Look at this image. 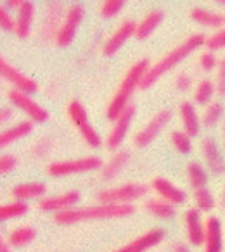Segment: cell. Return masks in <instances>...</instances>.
<instances>
[{
  "label": "cell",
  "mask_w": 225,
  "mask_h": 252,
  "mask_svg": "<svg viewBox=\"0 0 225 252\" xmlns=\"http://www.w3.org/2000/svg\"><path fill=\"white\" fill-rule=\"evenodd\" d=\"M83 16H85V9L81 4H71L68 7V11L64 12L63 23H61L59 30H57L56 36H54L57 45L70 47L73 43L78 28H80L81 21H83Z\"/></svg>",
  "instance_id": "cell-8"
},
{
  "label": "cell",
  "mask_w": 225,
  "mask_h": 252,
  "mask_svg": "<svg viewBox=\"0 0 225 252\" xmlns=\"http://www.w3.org/2000/svg\"><path fill=\"white\" fill-rule=\"evenodd\" d=\"M194 204H196V209L201 211V213H210L217 206V200H215V195L211 193V190L208 187H204V189L194 190Z\"/></svg>",
  "instance_id": "cell-32"
},
{
  "label": "cell",
  "mask_w": 225,
  "mask_h": 252,
  "mask_svg": "<svg viewBox=\"0 0 225 252\" xmlns=\"http://www.w3.org/2000/svg\"><path fill=\"white\" fill-rule=\"evenodd\" d=\"M135 30H137V23L132 21V19H125V21L109 35V38L106 40L104 47H102V54H104L106 57L114 56L132 36H135Z\"/></svg>",
  "instance_id": "cell-12"
},
{
  "label": "cell",
  "mask_w": 225,
  "mask_h": 252,
  "mask_svg": "<svg viewBox=\"0 0 225 252\" xmlns=\"http://www.w3.org/2000/svg\"><path fill=\"white\" fill-rule=\"evenodd\" d=\"M190 18H192L194 23L204 26V28L220 30L224 26V14H218V12L210 11V9H204V7H194L190 11Z\"/></svg>",
  "instance_id": "cell-26"
},
{
  "label": "cell",
  "mask_w": 225,
  "mask_h": 252,
  "mask_svg": "<svg viewBox=\"0 0 225 252\" xmlns=\"http://www.w3.org/2000/svg\"><path fill=\"white\" fill-rule=\"evenodd\" d=\"M151 187L156 193H158L159 199L166 200V202L173 204V206H180L187 200V195L182 189L175 185L173 182H170L168 178H163V176H158L151 182Z\"/></svg>",
  "instance_id": "cell-17"
},
{
  "label": "cell",
  "mask_w": 225,
  "mask_h": 252,
  "mask_svg": "<svg viewBox=\"0 0 225 252\" xmlns=\"http://www.w3.org/2000/svg\"><path fill=\"white\" fill-rule=\"evenodd\" d=\"M204 42H206V36H204L203 33H192V35L187 36L182 43H179V45L173 47L170 52H166L161 59L156 61L154 64H151L148 74L144 76V81H142V87H141L142 90L151 88L159 78L165 76L168 71H172L173 67L179 66L184 59H187V57L196 52L197 49L204 47Z\"/></svg>",
  "instance_id": "cell-1"
},
{
  "label": "cell",
  "mask_w": 225,
  "mask_h": 252,
  "mask_svg": "<svg viewBox=\"0 0 225 252\" xmlns=\"http://www.w3.org/2000/svg\"><path fill=\"white\" fill-rule=\"evenodd\" d=\"M204 47L210 52H218V50L225 49V26H222L220 30H217L215 33H211L210 36H206Z\"/></svg>",
  "instance_id": "cell-36"
},
{
  "label": "cell",
  "mask_w": 225,
  "mask_h": 252,
  "mask_svg": "<svg viewBox=\"0 0 225 252\" xmlns=\"http://www.w3.org/2000/svg\"><path fill=\"white\" fill-rule=\"evenodd\" d=\"M4 5H7V9H18L19 11V7L23 5V0H7Z\"/></svg>",
  "instance_id": "cell-45"
},
{
  "label": "cell",
  "mask_w": 225,
  "mask_h": 252,
  "mask_svg": "<svg viewBox=\"0 0 225 252\" xmlns=\"http://www.w3.org/2000/svg\"><path fill=\"white\" fill-rule=\"evenodd\" d=\"M7 98L12 104V107L25 112L32 123L49 121V118H50L49 111H47L43 105H40L38 102L33 98L32 94H26V92H21V90H18V88H11V90L7 92Z\"/></svg>",
  "instance_id": "cell-7"
},
{
  "label": "cell",
  "mask_w": 225,
  "mask_h": 252,
  "mask_svg": "<svg viewBox=\"0 0 225 252\" xmlns=\"http://www.w3.org/2000/svg\"><path fill=\"white\" fill-rule=\"evenodd\" d=\"M173 85H175V88L179 92H189L190 88H192V78H190V74H187V73H180L175 76Z\"/></svg>",
  "instance_id": "cell-42"
},
{
  "label": "cell",
  "mask_w": 225,
  "mask_h": 252,
  "mask_svg": "<svg viewBox=\"0 0 225 252\" xmlns=\"http://www.w3.org/2000/svg\"><path fill=\"white\" fill-rule=\"evenodd\" d=\"M220 204H222V207H225V185H224V189H222V193H220Z\"/></svg>",
  "instance_id": "cell-47"
},
{
  "label": "cell",
  "mask_w": 225,
  "mask_h": 252,
  "mask_svg": "<svg viewBox=\"0 0 225 252\" xmlns=\"http://www.w3.org/2000/svg\"><path fill=\"white\" fill-rule=\"evenodd\" d=\"M172 252H192V251L189 249V245L182 244V242H177V244H173Z\"/></svg>",
  "instance_id": "cell-44"
},
{
  "label": "cell",
  "mask_w": 225,
  "mask_h": 252,
  "mask_svg": "<svg viewBox=\"0 0 225 252\" xmlns=\"http://www.w3.org/2000/svg\"><path fill=\"white\" fill-rule=\"evenodd\" d=\"M0 78L12 85L14 88L26 94H35L38 90V83L33 78H30L28 74H25L23 71H19L16 66H12L2 54H0Z\"/></svg>",
  "instance_id": "cell-11"
},
{
  "label": "cell",
  "mask_w": 225,
  "mask_h": 252,
  "mask_svg": "<svg viewBox=\"0 0 225 252\" xmlns=\"http://www.w3.org/2000/svg\"><path fill=\"white\" fill-rule=\"evenodd\" d=\"M149 67H151V64H149L148 59H141L135 64H132V67L127 71V74L123 76L121 83L118 85L116 92H114V95H112L111 100H109L108 107H106V116H108V119L114 121V119L130 105L132 95L135 94L137 88L142 87V81H144V76L148 74Z\"/></svg>",
  "instance_id": "cell-3"
},
{
  "label": "cell",
  "mask_w": 225,
  "mask_h": 252,
  "mask_svg": "<svg viewBox=\"0 0 225 252\" xmlns=\"http://www.w3.org/2000/svg\"><path fill=\"white\" fill-rule=\"evenodd\" d=\"M184 223H186L187 240L194 247H201L204 242V221L201 218V211L196 207H190L184 214Z\"/></svg>",
  "instance_id": "cell-18"
},
{
  "label": "cell",
  "mask_w": 225,
  "mask_h": 252,
  "mask_svg": "<svg viewBox=\"0 0 225 252\" xmlns=\"http://www.w3.org/2000/svg\"><path fill=\"white\" fill-rule=\"evenodd\" d=\"M33 131V123L30 121H19L12 126H7L4 130H0V149H5L7 145L16 144L21 138L28 137Z\"/></svg>",
  "instance_id": "cell-22"
},
{
  "label": "cell",
  "mask_w": 225,
  "mask_h": 252,
  "mask_svg": "<svg viewBox=\"0 0 225 252\" xmlns=\"http://www.w3.org/2000/svg\"><path fill=\"white\" fill-rule=\"evenodd\" d=\"M12 114H14L12 107H7V105H5V107H0V125H5L7 121H11Z\"/></svg>",
  "instance_id": "cell-43"
},
{
  "label": "cell",
  "mask_w": 225,
  "mask_h": 252,
  "mask_svg": "<svg viewBox=\"0 0 225 252\" xmlns=\"http://www.w3.org/2000/svg\"><path fill=\"white\" fill-rule=\"evenodd\" d=\"M179 116H180V121H182L184 131H186L187 135H190V137L199 135L201 125H203V123H201V116L197 114L194 102L184 100L179 107Z\"/></svg>",
  "instance_id": "cell-20"
},
{
  "label": "cell",
  "mask_w": 225,
  "mask_h": 252,
  "mask_svg": "<svg viewBox=\"0 0 225 252\" xmlns=\"http://www.w3.org/2000/svg\"><path fill=\"white\" fill-rule=\"evenodd\" d=\"M102 161L97 156H85V158L76 159H66V161H54L47 166V173L50 176H71V175H81V173L97 171L102 168Z\"/></svg>",
  "instance_id": "cell-5"
},
{
  "label": "cell",
  "mask_w": 225,
  "mask_h": 252,
  "mask_svg": "<svg viewBox=\"0 0 225 252\" xmlns=\"http://www.w3.org/2000/svg\"><path fill=\"white\" fill-rule=\"evenodd\" d=\"M135 213L134 204L118 206V204H95L87 207H73V209L63 211L54 214V221L63 226L83 223V221L94 220H116V218H128Z\"/></svg>",
  "instance_id": "cell-2"
},
{
  "label": "cell",
  "mask_w": 225,
  "mask_h": 252,
  "mask_svg": "<svg viewBox=\"0 0 225 252\" xmlns=\"http://www.w3.org/2000/svg\"><path fill=\"white\" fill-rule=\"evenodd\" d=\"M222 118H224V105H222V102L213 100L211 104H208L204 107V112L201 116V123L204 126H208V128H211V126L218 125Z\"/></svg>",
  "instance_id": "cell-33"
},
{
  "label": "cell",
  "mask_w": 225,
  "mask_h": 252,
  "mask_svg": "<svg viewBox=\"0 0 225 252\" xmlns=\"http://www.w3.org/2000/svg\"><path fill=\"white\" fill-rule=\"evenodd\" d=\"M163 240H165V230L156 226L148 230L146 233L139 235L137 238H134V240L121 245L120 249H116V251L112 252H146L149 249L156 247L158 244H161Z\"/></svg>",
  "instance_id": "cell-14"
},
{
  "label": "cell",
  "mask_w": 225,
  "mask_h": 252,
  "mask_svg": "<svg viewBox=\"0 0 225 252\" xmlns=\"http://www.w3.org/2000/svg\"><path fill=\"white\" fill-rule=\"evenodd\" d=\"M224 25H225V16H224Z\"/></svg>",
  "instance_id": "cell-49"
},
{
  "label": "cell",
  "mask_w": 225,
  "mask_h": 252,
  "mask_svg": "<svg viewBox=\"0 0 225 252\" xmlns=\"http://www.w3.org/2000/svg\"><path fill=\"white\" fill-rule=\"evenodd\" d=\"M204 252H224V226L220 218L210 216L204 220Z\"/></svg>",
  "instance_id": "cell-15"
},
{
  "label": "cell",
  "mask_w": 225,
  "mask_h": 252,
  "mask_svg": "<svg viewBox=\"0 0 225 252\" xmlns=\"http://www.w3.org/2000/svg\"><path fill=\"white\" fill-rule=\"evenodd\" d=\"M128 161H130V154H128L127 151L114 152V154L109 158V161L101 168V178L106 180V182L116 178V176L121 173V169L128 164Z\"/></svg>",
  "instance_id": "cell-25"
},
{
  "label": "cell",
  "mask_w": 225,
  "mask_h": 252,
  "mask_svg": "<svg viewBox=\"0 0 225 252\" xmlns=\"http://www.w3.org/2000/svg\"><path fill=\"white\" fill-rule=\"evenodd\" d=\"M28 211H30L28 204L21 202V200L0 204V223H7V221H12V220H16V218L25 216Z\"/></svg>",
  "instance_id": "cell-31"
},
{
  "label": "cell",
  "mask_w": 225,
  "mask_h": 252,
  "mask_svg": "<svg viewBox=\"0 0 225 252\" xmlns=\"http://www.w3.org/2000/svg\"><path fill=\"white\" fill-rule=\"evenodd\" d=\"M14 21L16 19L11 16L9 9L4 4H0V28L5 32H14Z\"/></svg>",
  "instance_id": "cell-41"
},
{
  "label": "cell",
  "mask_w": 225,
  "mask_h": 252,
  "mask_svg": "<svg viewBox=\"0 0 225 252\" xmlns=\"http://www.w3.org/2000/svg\"><path fill=\"white\" fill-rule=\"evenodd\" d=\"M170 121H172V111H170V109H161V111H158L144 126H142L141 130L135 133L134 145L141 149L148 147L149 144L154 142V138L161 133L163 128H165Z\"/></svg>",
  "instance_id": "cell-9"
},
{
  "label": "cell",
  "mask_w": 225,
  "mask_h": 252,
  "mask_svg": "<svg viewBox=\"0 0 225 252\" xmlns=\"http://www.w3.org/2000/svg\"><path fill=\"white\" fill-rule=\"evenodd\" d=\"M222 138H224V147H225V123H224V130H222Z\"/></svg>",
  "instance_id": "cell-48"
},
{
  "label": "cell",
  "mask_w": 225,
  "mask_h": 252,
  "mask_svg": "<svg viewBox=\"0 0 225 252\" xmlns=\"http://www.w3.org/2000/svg\"><path fill=\"white\" fill-rule=\"evenodd\" d=\"M68 118H70V121L75 125V128L80 131L85 144L90 145L92 149L101 147L102 145L101 135L97 133L94 125L90 123L87 109L83 107V104H81L80 100H71L70 104H68Z\"/></svg>",
  "instance_id": "cell-6"
},
{
  "label": "cell",
  "mask_w": 225,
  "mask_h": 252,
  "mask_svg": "<svg viewBox=\"0 0 225 252\" xmlns=\"http://www.w3.org/2000/svg\"><path fill=\"white\" fill-rule=\"evenodd\" d=\"M37 238V230L30 224H25V226H18L9 233L7 237V244L11 247H25V245L32 244Z\"/></svg>",
  "instance_id": "cell-28"
},
{
  "label": "cell",
  "mask_w": 225,
  "mask_h": 252,
  "mask_svg": "<svg viewBox=\"0 0 225 252\" xmlns=\"http://www.w3.org/2000/svg\"><path fill=\"white\" fill-rule=\"evenodd\" d=\"M218 66V59L215 56V52H210V50H204L199 56V67L203 71H217Z\"/></svg>",
  "instance_id": "cell-40"
},
{
  "label": "cell",
  "mask_w": 225,
  "mask_h": 252,
  "mask_svg": "<svg viewBox=\"0 0 225 252\" xmlns=\"http://www.w3.org/2000/svg\"><path fill=\"white\" fill-rule=\"evenodd\" d=\"M0 252H12L11 251V245H9L7 240L2 237V233H0Z\"/></svg>",
  "instance_id": "cell-46"
},
{
  "label": "cell",
  "mask_w": 225,
  "mask_h": 252,
  "mask_svg": "<svg viewBox=\"0 0 225 252\" xmlns=\"http://www.w3.org/2000/svg\"><path fill=\"white\" fill-rule=\"evenodd\" d=\"M187 178H189V183L194 190L204 189L208 185V169L201 162L190 161L187 164Z\"/></svg>",
  "instance_id": "cell-30"
},
{
  "label": "cell",
  "mask_w": 225,
  "mask_h": 252,
  "mask_svg": "<svg viewBox=\"0 0 225 252\" xmlns=\"http://www.w3.org/2000/svg\"><path fill=\"white\" fill-rule=\"evenodd\" d=\"M170 140H172L175 151L180 152V154H189L192 151V137L187 135L184 130H175L170 135Z\"/></svg>",
  "instance_id": "cell-34"
},
{
  "label": "cell",
  "mask_w": 225,
  "mask_h": 252,
  "mask_svg": "<svg viewBox=\"0 0 225 252\" xmlns=\"http://www.w3.org/2000/svg\"><path fill=\"white\" fill-rule=\"evenodd\" d=\"M18 166V158L14 154H0V176L9 175Z\"/></svg>",
  "instance_id": "cell-39"
},
{
  "label": "cell",
  "mask_w": 225,
  "mask_h": 252,
  "mask_svg": "<svg viewBox=\"0 0 225 252\" xmlns=\"http://www.w3.org/2000/svg\"><path fill=\"white\" fill-rule=\"evenodd\" d=\"M146 213H149L151 216L159 218V220H170L175 216V206L166 200L159 199V197H151L144 202Z\"/></svg>",
  "instance_id": "cell-27"
},
{
  "label": "cell",
  "mask_w": 225,
  "mask_h": 252,
  "mask_svg": "<svg viewBox=\"0 0 225 252\" xmlns=\"http://www.w3.org/2000/svg\"><path fill=\"white\" fill-rule=\"evenodd\" d=\"M35 4L32 0H23V5L19 7L14 21V33L19 38H28L30 36V33L33 30V23H35Z\"/></svg>",
  "instance_id": "cell-19"
},
{
  "label": "cell",
  "mask_w": 225,
  "mask_h": 252,
  "mask_svg": "<svg viewBox=\"0 0 225 252\" xmlns=\"http://www.w3.org/2000/svg\"><path fill=\"white\" fill-rule=\"evenodd\" d=\"M61 19H64L63 14V4L61 2H50L45 9V16L42 21V36L49 38V36H56L57 30L61 26Z\"/></svg>",
  "instance_id": "cell-21"
},
{
  "label": "cell",
  "mask_w": 225,
  "mask_h": 252,
  "mask_svg": "<svg viewBox=\"0 0 225 252\" xmlns=\"http://www.w3.org/2000/svg\"><path fill=\"white\" fill-rule=\"evenodd\" d=\"M125 7V2L123 0H104L101 2V16L106 19H112L114 16H118Z\"/></svg>",
  "instance_id": "cell-35"
},
{
  "label": "cell",
  "mask_w": 225,
  "mask_h": 252,
  "mask_svg": "<svg viewBox=\"0 0 225 252\" xmlns=\"http://www.w3.org/2000/svg\"><path fill=\"white\" fill-rule=\"evenodd\" d=\"M163 19H165V12H163L161 9H152V11H149L148 14L137 23L135 38H139V40L149 38V36L156 32V28L163 23Z\"/></svg>",
  "instance_id": "cell-24"
},
{
  "label": "cell",
  "mask_w": 225,
  "mask_h": 252,
  "mask_svg": "<svg viewBox=\"0 0 225 252\" xmlns=\"http://www.w3.org/2000/svg\"><path fill=\"white\" fill-rule=\"evenodd\" d=\"M134 118H135V105L130 104L114 121H112V128L109 130L108 137H106V145H108V149L116 151V149L123 144L132 123H134Z\"/></svg>",
  "instance_id": "cell-10"
},
{
  "label": "cell",
  "mask_w": 225,
  "mask_h": 252,
  "mask_svg": "<svg viewBox=\"0 0 225 252\" xmlns=\"http://www.w3.org/2000/svg\"><path fill=\"white\" fill-rule=\"evenodd\" d=\"M215 94H217L215 81L204 78V80H201L199 83L196 85L192 97H194V102H196L197 105H204V107H206L208 104H211V102H213Z\"/></svg>",
  "instance_id": "cell-29"
},
{
  "label": "cell",
  "mask_w": 225,
  "mask_h": 252,
  "mask_svg": "<svg viewBox=\"0 0 225 252\" xmlns=\"http://www.w3.org/2000/svg\"><path fill=\"white\" fill-rule=\"evenodd\" d=\"M201 151H203V158L206 162V169L215 176H220L225 173V158L222 156L220 147L213 138H204L201 144Z\"/></svg>",
  "instance_id": "cell-16"
},
{
  "label": "cell",
  "mask_w": 225,
  "mask_h": 252,
  "mask_svg": "<svg viewBox=\"0 0 225 252\" xmlns=\"http://www.w3.org/2000/svg\"><path fill=\"white\" fill-rule=\"evenodd\" d=\"M50 151H52V138L49 137H42L32 149L35 158H45V156H49Z\"/></svg>",
  "instance_id": "cell-38"
},
{
  "label": "cell",
  "mask_w": 225,
  "mask_h": 252,
  "mask_svg": "<svg viewBox=\"0 0 225 252\" xmlns=\"http://www.w3.org/2000/svg\"><path fill=\"white\" fill-rule=\"evenodd\" d=\"M47 187L45 183L42 182H25V183H18V185L12 187L11 195L14 197L16 200H21V202H26V200L32 199H42L45 197Z\"/></svg>",
  "instance_id": "cell-23"
},
{
  "label": "cell",
  "mask_w": 225,
  "mask_h": 252,
  "mask_svg": "<svg viewBox=\"0 0 225 252\" xmlns=\"http://www.w3.org/2000/svg\"><path fill=\"white\" fill-rule=\"evenodd\" d=\"M148 193V187L142 183H123L118 187H108L97 193L99 204H118L127 206L134 204L135 200L142 199Z\"/></svg>",
  "instance_id": "cell-4"
},
{
  "label": "cell",
  "mask_w": 225,
  "mask_h": 252,
  "mask_svg": "<svg viewBox=\"0 0 225 252\" xmlns=\"http://www.w3.org/2000/svg\"><path fill=\"white\" fill-rule=\"evenodd\" d=\"M80 197L81 195L78 190H68L64 193H59V195L42 197L38 200V209L43 211V213H63V211L76 207V204L80 202Z\"/></svg>",
  "instance_id": "cell-13"
},
{
  "label": "cell",
  "mask_w": 225,
  "mask_h": 252,
  "mask_svg": "<svg viewBox=\"0 0 225 252\" xmlns=\"http://www.w3.org/2000/svg\"><path fill=\"white\" fill-rule=\"evenodd\" d=\"M215 87H217V94L225 97V56L218 59L217 74H215Z\"/></svg>",
  "instance_id": "cell-37"
}]
</instances>
